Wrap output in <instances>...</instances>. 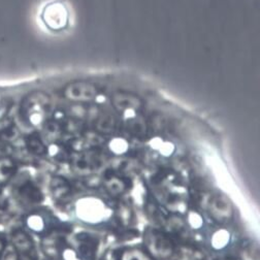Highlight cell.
I'll list each match as a JSON object with an SVG mask.
<instances>
[{
    "mask_svg": "<svg viewBox=\"0 0 260 260\" xmlns=\"http://www.w3.org/2000/svg\"><path fill=\"white\" fill-rule=\"evenodd\" d=\"M50 106V97L43 92H35L24 100L21 111L24 118L34 125L42 122Z\"/></svg>",
    "mask_w": 260,
    "mask_h": 260,
    "instance_id": "cell-1",
    "label": "cell"
},
{
    "mask_svg": "<svg viewBox=\"0 0 260 260\" xmlns=\"http://www.w3.org/2000/svg\"><path fill=\"white\" fill-rule=\"evenodd\" d=\"M210 213L216 220L223 221L229 220L233 216V209L224 198L216 197L210 204Z\"/></svg>",
    "mask_w": 260,
    "mask_h": 260,
    "instance_id": "cell-2",
    "label": "cell"
},
{
    "mask_svg": "<svg viewBox=\"0 0 260 260\" xmlns=\"http://www.w3.org/2000/svg\"><path fill=\"white\" fill-rule=\"evenodd\" d=\"M148 240L149 248L152 252L156 253L159 257L166 256V253L171 254L172 253V245L171 243L162 236H158L156 234H152L151 237Z\"/></svg>",
    "mask_w": 260,
    "mask_h": 260,
    "instance_id": "cell-3",
    "label": "cell"
},
{
    "mask_svg": "<svg viewBox=\"0 0 260 260\" xmlns=\"http://www.w3.org/2000/svg\"><path fill=\"white\" fill-rule=\"evenodd\" d=\"M15 173L16 165L14 160L8 156H0V186L10 182Z\"/></svg>",
    "mask_w": 260,
    "mask_h": 260,
    "instance_id": "cell-4",
    "label": "cell"
},
{
    "mask_svg": "<svg viewBox=\"0 0 260 260\" xmlns=\"http://www.w3.org/2000/svg\"><path fill=\"white\" fill-rule=\"evenodd\" d=\"M12 242L16 250L23 255H28L31 253L32 249H34V245L30 238L25 234L24 232H16L12 237Z\"/></svg>",
    "mask_w": 260,
    "mask_h": 260,
    "instance_id": "cell-5",
    "label": "cell"
},
{
    "mask_svg": "<svg viewBox=\"0 0 260 260\" xmlns=\"http://www.w3.org/2000/svg\"><path fill=\"white\" fill-rule=\"evenodd\" d=\"M19 192L24 200L30 203H39L43 199V195L40 189L31 183H26L22 185L19 189Z\"/></svg>",
    "mask_w": 260,
    "mask_h": 260,
    "instance_id": "cell-6",
    "label": "cell"
},
{
    "mask_svg": "<svg viewBox=\"0 0 260 260\" xmlns=\"http://www.w3.org/2000/svg\"><path fill=\"white\" fill-rule=\"evenodd\" d=\"M26 147L36 155H43L47 152V147L38 134H31L26 138Z\"/></svg>",
    "mask_w": 260,
    "mask_h": 260,
    "instance_id": "cell-7",
    "label": "cell"
},
{
    "mask_svg": "<svg viewBox=\"0 0 260 260\" xmlns=\"http://www.w3.org/2000/svg\"><path fill=\"white\" fill-rule=\"evenodd\" d=\"M51 188L53 195L58 200L64 198L65 195L69 194L71 189L69 183L62 178H54L51 182Z\"/></svg>",
    "mask_w": 260,
    "mask_h": 260,
    "instance_id": "cell-8",
    "label": "cell"
},
{
    "mask_svg": "<svg viewBox=\"0 0 260 260\" xmlns=\"http://www.w3.org/2000/svg\"><path fill=\"white\" fill-rule=\"evenodd\" d=\"M14 121L10 118H4L0 120V138L7 139L12 137L15 133Z\"/></svg>",
    "mask_w": 260,
    "mask_h": 260,
    "instance_id": "cell-9",
    "label": "cell"
},
{
    "mask_svg": "<svg viewBox=\"0 0 260 260\" xmlns=\"http://www.w3.org/2000/svg\"><path fill=\"white\" fill-rule=\"evenodd\" d=\"M5 249H6V240L0 237V259H2V257H3Z\"/></svg>",
    "mask_w": 260,
    "mask_h": 260,
    "instance_id": "cell-10",
    "label": "cell"
},
{
    "mask_svg": "<svg viewBox=\"0 0 260 260\" xmlns=\"http://www.w3.org/2000/svg\"><path fill=\"white\" fill-rule=\"evenodd\" d=\"M0 187H2V186H0ZM6 206H7V200L4 197L2 188H0V208L4 209V208H6Z\"/></svg>",
    "mask_w": 260,
    "mask_h": 260,
    "instance_id": "cell-11",
    "label": "cell"
}]
</instances>
